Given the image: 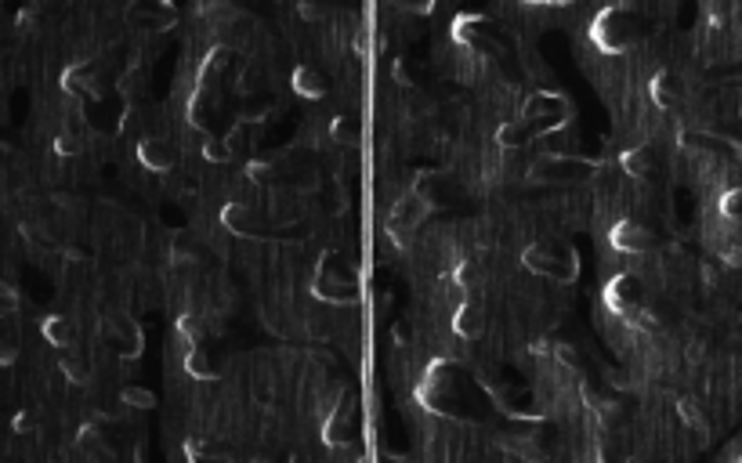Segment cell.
Masks as SVG:
<instances>
[{
    "mask_svg": "<svg viewBox=\"0 0 742 463\" xmlns=\"http://www.w3.org/2000/svg\"><path fill=\"white\" fill-rule=\"evenodd\" d=\"M312 297L319 304H330V308H355L362 301L359 272L348 265V257L337 254V250H326L323 261L315 265Z\"/></svg>",
    "mask_w": 742,
    "mask_h": 463,
    "instance_id": "1",
    "label": "cell"
},
{
    "mask_svg": "<svg viewBox=\"0 0 742 463\" xmlns=\"http://www.w3.org/2000/svg\"><path fill=\"white\" fill-rule=\"evenodd\" d=\"M522 265L525 272L540 275V279H551L558 286L576 283L580 275V257L572 250V243H565L562 236H543L522 250Z\"/></svg>",
    "mask_w": 742,
    "mask_h": 463,
    "instance_id": "2",
    "label": "cell"
},
{
    "mask_svg": "<svg viewBox=\"0 0 742 463\" xmlns=\"http://www.w3.org/2000/svg\"><path fill=\"white\" fill-rule=\"evenodd\" d=\"M641 37V19L638 8L630 4H612V8H601L590 22V40L601 55H627Z\"/></svg>",
    "mask_w": 742,
    "mask_h": 463,
    "instance_id": "3",
    "label": "cell"
},
{
    "mask_svg": "<svg viewBox=\"0 0 742 463\" xmlns=\"http://www.w3.org/2000/svg\"><path fill=\"white\" fill-rule=\"evenodd\" d=\"M569 113L572 105L569 98L562 95V91H554V87H540V91H533V95L522 102V113H518V120L529 127V131L536 134V138H543V134L558 131V127H565L569 123Z\"/></svg>",
    "mask_w": 742,
    "mask_h": 463,
    "instance_id": "4",
    "label": "cell"
},
{
    "mask_svg": "<svg viewBox=\"0 0 742 463\" xmlns=\"http://www.w3.org/2000/svg\"><path fill=\"white\" fill-rule=\"evenodd\" d=\"M601 171L598 160H583V156H551L543 152L525 167V178L536 185H580Z\"/></svg>",
    "mask_w": 742,
    "mask_h": 463,
    "instance_id": "5",
    "label": "cell"
},
{
    "mask_svg": "<svg viewBox=\"0 0 742 463\" xmlns=\"http://www.w3.org/2000/svg\"><path fill=\"white\" fill-rule=\"evenodd\" d=\"M428 214L431 210L420 203L413 192H402L395 203H391V210H388V221H384V232H388V239L391 243H399V246H410L413 243V236L420 232V225L428 221Z\"/></svg>",
    "mask_w": 742,
    "mask_h": 463,
    "instance_id": "6",
    "label": "cell"
},
{
    "mask_svg": "<svg viewBox=\"0 0 742 463\" xmlns=\"http://www.w3.org/2000/svg\"><path fill=\"white\" fill-rule=\"evenodd\" d=\"M605 308H609L616 319L627 322V326L638 319V315L645 312V283H641V275H634V272L616 275V279L605 286Z\"/></svg>",
    "mask_w": 742,
    "mask_h": 463,
    "instance_id": "7",
    "label": "cell"
},
{
    "mask_svg": "<svg viewBox=\"0 0 742 463\" xmlns=\"http://www.w3.org/2000/svg\"><path fill=\"white\" fill-rule=\"evenodd\" d=\"M102 341L113 344L124 359H138L142 355V326H138V319H134L131 312H124V308H116V312H109L102 319Z\"/></svg>",
    "mask_w": 742,
    "mask_h": 463,
    "instance_id": "8",
    "label": "cell"
},
{
    "mask_svg": "<svg viewBox=\"0 0 742 463\" xmlns=\"http://www.w3.org/2000/svg\"><path fill=\"white\" fill-rule=\"evenodd\" d=\"M323 438L330 449H344V445H352L359 438V406H355V398H344V402L337 398L333 402L323 420Z\"/></svg>",
    "mask_w": 742,
    "mask_h": 463,
    "instance_id": "9",
    "label": "cell"
},
{
    "mask_svg": "<svg viewBox=\"0 0 742 463\" xmlns=\"http://www.w3.org/2000/svg\"><path fill=\"white\" fill-rule=\"evenodd\" d=\"M609 243H612V250L630 254V257H645V254H656L659 250L656 232L634 218H619L616 225L609 228Z\"/></svg>",
    "mask_w": 742,
    "mask_h": 463,
    "instance_id": "10",
    "label": "cell"
},
{
    "mask_svg": "<svg viewBox=\"0 0 742 463\" xmlns=\"http://www.w3.org/2000/svg\"><path fill=\"white\" fill-rule=\"evenodd\" d=\"M178 156H181L178 142L167 138V134H145V138H138V163H142L145 171H153V174L174 171Z\"/></svg>",
    "mask_w": 742,
    "mask_h": 463,
    "instance_id": "11",
    "label": "cell"
},
{
    "mask_svg": "<svg viewBox=\"0 0 742 463\" xmlns=\"http://www.w3.org/2000/svg\"><path fill=\"white\" fill-rule=\"evenodd\" d=\"M410 192L428 210H438V207H449V203H453V196H457V181L449 178V174H442V171H424V174H417V178H413Z\"/></svg>",
    "mask_w": 742,
    "mask_h": 463,
    "instance_id": "12",
    "label": "cell"
},
{
    "mask_svg": "<svg viewBox=\"0 0 742 463\" xmlns=\"http://www.w3.org/2000/svg\"><path fill=\"white\" fill-rule=\"evenodd\" d=\"M648 95H652V102H656L663 113H674V109L685 105L688 87H685V80H681V73H674V69H659V73L652 76V84H648Z\"/></svg>",
    "mask_w": 742,
    "mask_h": 463,
    "instance_id": "13",
    "label": "cell"
},
{
    "mask_svg": "<svg viewBox=\"0 0 742 463\" xmlns=\"http://www.w3.org/2000/svg\"><path fill=\"white\" fill-rule=\"evenodd\" d=\"M124 15L134 29H167L178 19L171 4H163V0H134Z\"/></svg>",
    "mask_w": 742,
    "mask_h": 463,
    "instance_id": "14",
    "label": "cell"
},
{
    "mask_svg": "<svg viewBox=\"0 0 742 463\" xmlns=\"http://www.w3.org/2000/svg\"><path fill=\"white\" fill-rule=\"evenodd\" d=\"M221 225L229 228L232 236H239V239L261 236V214H257L250 203H239V199L225 203V210H221Z\"/></svg>",
    "mask_w": 742,
    "mask_h": 463,
    "instance_id": "15",
    "label": "cell"
},
{
    "mask_svg": "<svg viewBox=\"0 0 742 463\" xmlns=\"http://www.w3.org/2000/svg\"><path fill=\"white\" fill-rule=\"evenodd\" d=\"M453 330H457L464 341H475L478 333L486 330V308H482V301H478L475 293H471V297H464V301L457 304V315H453Z\"/></svg>",
    "mask_w": 742,
    "mask_h": 463,
    "instance_id": "16",
    "label": "cell"
},
{
    "mask_svg": "<svg viewBox=\"0 0 742 463\" xmlns=\"http://www.w3.org/2000/svg\"><path fill=\"white\" fill-rule=\"evenodd\" d=\"M656 149L652 145H630L623 156H619V167H623V174L634 181H645L656 174Z\"/></svg>",
    "mask_w": 742,
    "mask_h": 463,
    "instance_id": "17",
    "label": "cell"
},
{
    "mask_svg": "<svg viewBox=\"0 0 742 463\" xmlns=\"http://www.w3.org/2000/svg\"><path fill=\"white\" fill-rule=\"evenodd\" d=\"M40 333H44V341L51 344V348L66 351V348H77L80 341V326L69 315H48L44 319V326H40Z\"/></svg>",
    "mask_w": 742,
    "mask_h": 463,
    "instance_id": "18",
    "label": "cell"
},
{
    "mask_svg": "<svg viewBox=\"0 0 742 463\" xmlns=\"http://www.w3.org/2000/svg\"><path fill=\"white\" fill-rule=\"evenodd\" d=\"M62 87L66 95H87V98H98V66L95 62H77L62 73Z\"/></svg>",
    "mask_w": 742,
    "mask_h": 463,
    "instance_id": "19",
    "label": "cell"
},
{
    "mask_svg": "<svg viewBox=\"0 0 742 463\" xmlns=\"http://www.w3.org/2000/svg\"><path fill=\"white\" fill-rule=\"evenodd\" d=\"M290 87H294V95L312 98V102H319V98L330 95V80H326L315 66H297L294 76H290Z\"/></svg>",
    "mask_w": 742,
    "mask_h": 463,
    "instance_id": "20",
    "label": "cell"
},
{
    "mask_svg": "<svg viewBox=\"0 0 742 463\" xmlns=\"http://www.w3.org/2000/svg\"><path fill=\"white\" fill-rule=\"evenodd\" d=\"M214 113H218V95L207 91V87H196L189 98V123L192 127H200L203 134H210V120H214Z\"/></svg>",
    "mask_w": 742,
    "mask_h": 463,
    "instance_id": "21",
    "label": "cell"
},
{
    "mask_svg": "<svg viewBox=\"0 0 742 463\" xmlns=\"http://www.w3.org/2000/svg\"><path fill=\"white\" fill-rule=\"evenodd\" d=\"M232 62V51L229 48H214L207 58H203L200 66V76H196V87H207V91H214L218 87V80L225 76V69H229Z\"/></svg>",
    "mask_w": 742,
    "mask_h": 463,
    "instance_id": "22",
    "label": "cell"
},
{
    "mask_svg": "<svg viewBox=\"0 0 742 463\" xmlns=\"http://www.w3.org/2000/svg\"><path fill=\"white\" fill-rule=\"evenodd\" d=\"M185 373L196 380H214L218 377V362H214V355H210V348H203V344H192V348H185Z\"/></svg>",
    "mask_w": 742,
    "mask_h": 463,
    "instance_id": "23",
    "label": "cell"
},
{
    "mask_svg": "<svg viewBox=\"0 0 742 463\" xmlns=\"http://www.w3.org/2000/svg\"><path fill=\"white\" fill-rule=\"evenodd\" d=\"M496 142H500V149L518 152V149H525V145H533L536 134L529 131V127H525L518 116H511L507 123H500V131H496Z\"/></svg>",
    "mask_w": 742,
    "mask_h": 463,
    "instance_id": "24",
    "label": "cell"
},
{
    "mask_svg": "<svg viewBox=\"0 0 742 463\" xmlns=\"http://www.w3.org/2000/svg\"><path fill=\"white\" fill-rule=\"evenodd\" d=\"M58 369L66 373V380H73V384H84V380L91 377V359H87V355H80L77 348H66V351H58Z\"/></svg>",
    "mask_w": 742,
    "mask_h": 463,
    "instance_id": "25",
    "label": "cell"
},
{
    "mask_svg": "<svg viewBox=\"0 0 742 463\" xmlns=\"http://www.w3.org/2000/svg\"><path fill=\"white\" fill-rule=\"evenodd\" d=\"M330 134H333V142H337V145H344V149H355V145L362 142V123L355 120V116H337V120H333V127H330Z\"/></svg>",
    "mask_w": 742,
    "mask_h": 463,
    "instance_id": "26",
    "label": "cell"
},
{
    "mask_svg": "<svg viewBox=\"0 0 742 463\" xmlns=\"http://www.w3.org/2000/svg\"><path fill=\"white\" fill-rule=\"evenodd\" d=\"M254 138H257L254 123H250V120H243V116H239V120H236V127H232V131L225 134V145H229V152H232V156H239V152H247L250 145H254Z\"/></svg>",
    "mask_w": 742,
    "mask_h": 463,
    "instance_id": "27",
    "label": "cell"
},
{
    "mask_svg": "<svg viewBox=\"0 0 742 463\" xmlns=\"http://www.w3.org/2000/svg\"><path fill=\"white\" fill-rule=\"evenodd\" d=\"M677 416H681V420H685L692 431H699V435H706V431H710V424H706V416H703V409H699V402H695V398H681V402H677Z\"/></svg>",
    "mask_w": 742,
    "mask_h": 463,
    "instance_id": "28",
    "label": "cell"
},
{
    "mask_svg": "<svg viewBox=\"0 0 742 463\" xmlns=\"http://www.w3.org/2000/svg\"><path fill=\"white\" fill-rule=\"evenodd\" d=\"M717 210H721V218H724V221H732V225H742V189L721 192V199H717Z\"/></svg>",
    "mask_w": 742,
    "mask_h": 463,
    "instance_id": "29",
    "label": "cell"
},
{
    "mask_svg": "<svg viewBox=\"0 0 742 463\" xmlns=\"http://www.w3.org/2000/svg\"><path fill=\"white\" fill-rule=\"evenodd\" d=\"M120 398H124V406H131V409H156V391L142 388V384H127V388L120 391Z\"/></svg>",
    "mask_w": 742,
    "mask_h": 463,
    "instance_id": "30",
    "label": "cell"
},
{
    "mask_svg": "<svg viewBox=\"0 0 742 463\" xmlns=\"http://www.w3.org/2000/svg\"><path fill=\"white\" fill-rule=\"evenodd\" d=\"M261 319H265V326L276 333V337H286V312L279 308V301H272V297L261 301Z\"/></svg>",
    "mask_w": 742,
    "mask_h": 463,
    "instance_id": "31",
    "label": "cell"
},
{
    "mask_svg": "<svg viewBox=\"0 0 742 463\" xmlns=\"http://www.w3.org/2000/svg\"><path fill=\"white\" fill-rule=\"evenodd\" d=\"M203 160H207V163H232L236 156L229 152L225 138H218V134H207V138H203Z\"/></svg>",
    "mask_w": 742,
    "mask_h": 463,
    "instance_id": "32",
    "label": "cell"
},
{
    "mask_svg": "<svg viewBox=\"0 0 742 463\" xmlns=\"http://www.w3.org/2000/svg\"><path fill=\"white\" fill-rule=\"evenodd\" d=\"M185 449H189V460H192V463H218V460H221V445L203 442V438L189 442Z\"/></svg>",
    "mask_w": 742,
    "mask_h": 463,
    "instance_id": "33",
    "label": "cell"
},
{
    "mask_svg": "<svg viewBox=\"0 0 742 463\" xmlns=\"http://www.w3.org/2000/svg\"><path fill=\"white\" fill-rule=\"evenodd\" d=\"M55 152H58V156H80V152H84V138H80V134L62 131L55 138Z\"/></svg>",
    "mask_w": 742,
    "mask_h": 463,
    "instance_id": "34",
    "label": "cell"
},
{
    "mask_svg": "<svg viewBox=\"0 0 742 463\" xmlns=\"http://www.w3.org/2000/svg\"><path fill=\"white\" fill-rule=\"evenodd\" d=\"M19 308V293H15V286H4L0 283V315H8Z\"/></svg>",
    "mask_w": 742,
    "mask_h": 463,
    "instance_id": "35",
    "label": "cell"
},
{
    "mask_svg": "<svg viewBox=\"0 0 742 463\" xmlns=\"http://www.w3.org/2000/svg\"><path fill=\"white\" fill-rule=\"evenodd\" d=\"M19 362V348L11 337H0V366H15Z\"/></svg>",
    "mask_w": 742,
    "mask_h": 463,
    "instance_id": "36",
    "label": "cell"
},
{
    "mask_svg": "<svg viewBox=\"0 0 742 463\" xmlns=\"http://www.w3.org/2000/svg\"><path fill=\"white\" fill-rule=\"evenodd\" d=\"M301 15H305V19H323V8H319V4H301Z\"/></svg>",
    "mask_w": 742,
    "mask_h": 463,
    "instance_id": "37",
    "label": "cell"
},
{
    "mask_svg": "<svg viewBox=\"0 0 742 463\" xmlns=\"http://www.w3.org/2000/svg\"><path fill=\"white\" fill-rule=\"evenodd\" d=\"M8 29H11V11L0 8V33H8Z\"/></svg>",
    "mask_w": 742,
    "mask_h": 463,
    "instance_id": "38",
    "label": "cell"
}]
</instances>
